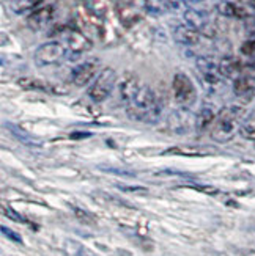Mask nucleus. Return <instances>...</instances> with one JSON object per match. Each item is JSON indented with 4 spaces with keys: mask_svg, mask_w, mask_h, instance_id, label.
I'll return each instance as SVG.
<instances>
[{
    "mask_svg": "<svg viewBox=\"0 0 255 256\" xmlns=\"http://www.w3.org/2000/svg\"><path fill=\"white\" fill-rule=\"evenodd\" d=\"M173 40L183 46H195L200 41V33L189 26H178L173 30Z\"/></svg>",
    "mask_w": 255,
    "mask_h": 256,
    "instance_id": "13",
    "label": "nucleus"
},
{
    "mask_svg": "<svg viewBox=\"0 0 255 256\" xmlns=\"http://www.w3.org/2000/svg\"><path fill=\"white\" fill-rule=\"evenodd\" d=\"M184 20H186V26H189L192 28H195L198 33H205L206 35V30L209 27V22L205 16V13H202V11H198V10H194V8H189V10H186L184 11V14H183Z\"/></svg>",
    "mask_w": 255,
    "mask_h": 256,
    "instance_id": "12",
    "label": "nucleus"
},
{
    "mask_svg": "<svg viewBox=\"0 0 255 256\" xmlns=\"http://www.w3.org/2000/svg\"><path fill=\"white\" fill-rule=\"evenodd\" d=\"M7 128H10V129H11V132H13V136H15L18 140H21L22 143H26V144H32V143H33L32 137L29 136V134H27L26 130L19 129V128H18V126H15V124H7Z\"/></svg>",
    "mask_w": 255,
    "mask_h": 256,
    "instance_id": "22",
    "label": "nucleus"
},
{
    "mask_svg": "<svg viewBox=\"0 0 255 256\" xmlns=\"http://www.w3.org/2000/svg\"><path fill=\"white\" fill-rule=\"evenodd\" d=\"M54 18V6L52 5H46V6H41L35 11H32L27 18V26L32 28V30H43L46 27L49 22L52 20Z\"/></svg>",
    "mask_w": 255,
    "mask_h": 256,
    "instance_id": "9",
    "label": "nucleus"
},
{
    "mask_svg": "<svg viewBox=\"0 0 255 256\" xmlns=\"http://www.w3.org/2000/svg\"><path fill=\"white\" fill-rule=\"evenodd\" d=\"M167 124H169V129L172 134L183 136V134L189 132L191 128L195 129V116H192L187 108H181L178 112H173L169 116Z\"/></svg>",
    "mask_w": 255,
    "mask_h": 256,
    "instance_id": "6",
    "label": "nucleus"
},
{
    "mask_svg": "<svg viewBox=\"0 0 255 256\" xmlns=\"http://www.w3.org/2000/svg\"><path fill=\"white\" fill-rule=\"evenodd\" d=\"M142 85H139V80L134 74L131 72H126L123 76V79H121L120 85H118V92H120V99L123 101L126 106L134 99L136 93L139 92V88Z\"/></svg>",
    "mask_w": 255,
    "mask_h": 256,
    "instance_id": "10",
    "label": "nucleus"
},
{
    "mask_svg": "<svg viewBox=\"0 0 255 256\" xmlns=\"http://www.w3.org/2000/svg\"><path fill=\"white\" fill-rule=\"evenodd\" d=\"M214 120H216V115L213 112V108L208 106H203L200 110H198V114L195 115V130L198 134L208 130L213 126Z\"/></svg>",
    "mask_w": 255,
    "mask_h": 256,
    "instance_id": "16",
    "label": "nucleus"
},
{
    "mask_svg": "<svg viewBox=\"0 0 255 256\" xmlns=\"http://www.w3.org/2000/svg\"><path fill=\"white\" fill-rule=\"evenodd\" d=\"M164 154H181V156H200L203 154L200 150H195L192 146H176V148H169L165 150Z\"/></svg>",
    "mask_w": 255,
    "mask_h": 256,
    "instance_id": "21",
    "label": "nucleus"
},
{
    "mask_svg": "<svg viewBox=\"0 0 255 256\" xmlns=\"http://www.w3.org/2000/svg\"><path fill=\"white\" fill-rule=\"evenodd\" d=\"M172 92H173L175 101L184 108H187L195 102V98H197L195 86L189 77L183 72L175 74L173 82H172Z\"/></svg>",
    "mask_w": 255,
    "mask_h": 256,
    "instance_id": "5",
    "label": "nucleus"
},
{
    "mask_svg": "<svg viewBox=\"0 0 255 256\" xmlns=\"http://www.w3.org/2000/svg\"><path fill=\"white\" fill-rule=\"evenodd\" d=\"M117 84V72L114 68H106L98 74V77L93 80L87 92V96L93 102H103L112 94Z\"/></svg>",
    "mask_w": 255,
    "mask_h": 256,
    "instance_id": "4",
    "label": "nucleus"
},
{
    "mask_svg": "<svg viewBox=\"0 0 255 256\" xmlns=\"http://www.w3.org/2000/svg\"><path fill=\"white\" fill-rule=\"evenodd\" d=\"M74 212H76V216L79 217V218L85 220L87 224H93V222H95V220H93V217H92V216H88V214L85 212V210H84V212H82L81 209H77V208H76V209H74Z\"/></svg>",
    "mask_w": 255,
    "mask_h": 256,
    "instance_id": "26",
    "label": "nucleus"
},
{
    "mask_svg": "<svg viewBox=\"0 0 255 256\" xmlns=\"http://www.w3.org/2000/svg\"><path fill=\"white\" fill-rule=\"evenodd\" d=\"M250 6H252V8L255 10V0H250Z\"/></svg>",
    "mask_w": 255,
    "mask_h": 256,
    "instance_id": "30",
    "label": "nucleus"
},
{
    "mask_svg": "<svg viewBox=\"0 0 255 256\" xmlns=\"http://www.w3.org/2000/svg\"><path fill=\"white\" fill-rule=\"evenodd\" d=\"M65 41H66V44H68V54H73V55H76V57H79V54H84V52L92 49V41L77 30L66 32Z\"/></svg>",
    "mask_w": 255,
    "mask_h": 256,
    "instance_id": "8",
    "label": "nucleus"
},
{
    "mask_svg": "<svg viewBox=\"0 0 255 256\" xmlns=\"http://www.w3.org/2000/svg\"><path fill=\"white\" fill-rule=\"evenodd\" d=\"M4 212H5V216L7 217H10V218H13V220H16V222H22V224H26V220L22 218L21 216H18L16 212L11 208H4Z\"/></svg>",
    "mask_w": 255,
    "mask_h": 256,
    "instance_id": "25",
    "label": "nucleus"
},
{
    "mask_svg": "<svg viewBox=\"0 0 255 256\" xmlns=\"http://www.w3.org/2000/svg\"><path fill=\"white\" fill-rule=\"evenodd\" d=\"M233 92L241 99H250L255 93V76H239L233 84Z\"/></svg>",
    "mask_w": 255,
    "mask_h": 256,
    "instance_id": "14",
    "label": "nucleus"
},
{
    "mask_svg": "<svg viewBox=\"0 0 255 256\" xmlns=\"http://www.w3.org/2000/svg\"><path fill=\"white\" fill-rule=\"evenodd\" d=\"M99 68V60H87L84 63H81L79 66H76L71 72V82L76 85V86H85L90 84L95 76H96V71Z\"/></svg>",
    "mask_w": 255,
    "mask_h": 256,
    "instance_id": "7",
    "label": "nucleus"
},
{
    "mask_svg": "<svg viewBox=\"0 0 255 256\" xmlns=\"http://www.w3.org/2000/svg\"><path fill=\"white\" fill-rule=\"evenodd\" d=\"M249 68L255 70V57H252V60L249 62Z\"/></svg>",
    "mask_w": 255,
    "mask_h": 256,
    "instance_id": "29",
    "label": "nucleus"
},
{
    "mask_svg": "<svg viewBox=\"0 0 255 256\" xmlns=\"http://www.w3.org/2000/svg\"><path fill=\"white\" fill-rule=\"evenodd\" d=\"M184 4H187V5H197V4H200V2H203V0H183Z\"/></svg>",
    "mask_w": 255,
    "mask_h": 256,
    "instance_id": "28",
    "label": "nucleus"
},
{
    "mask_svg": "<svg viewBox=\"0 0 255 256\" xmlns=\"http://www.w3.org/2000/svg\"><path fill=\"white\" fill-rule=\"evenodd\" d=\"M121 190L125 192H140V194H147V188L143 187H125V186H120Z\"/></svg>",
    "mask_w": 255,
    "mask_h": 256,
    "instance_id": "27",
    "label": "nucleus"
},
{
    "mask_svg": "<svg viewBox=\"0 0 255 256\" xmlns=\"http://www.w3.org/2000/svg\"><path fill=\"white\" fill-rule=\"evenodd\" d=\"M126 112L131 120L153 124L159 120L162 107L151 88L148 85H142L134 99L126 106Z\"/></svg>",
    "mask_w": 255,
    "mask_h": 256,
    "instance_id": "1",
    "label": "nucleus"
},
{
    "mask_svg": "<svg viewBox=\"0 0 255 256\" xmlns=\"http://www.w3.org/2000/svg\"><path fill=\"white\" fill-rule=\"evenodd\" d=\"M2 232H4V234H5L8 239H11V240H15V242H22L21 236H18L15 231H11V230L7 228V226H2Z\"/></svg>",
    "mask_w": 255,
    "mask_h": 256,
    "instance_id": "24",
    "label": "nucleus"
},
{
    "mask_svg": "<svg viewBox=\"0 0 255 256\" xmlns=\"http://www.w3.org/2000/svg\"><path fill=\"white\" fill-rule=\"evenodd\" d=\"M239 136L246 140L255 142V110L242 121L241 128H239Z\"/></svg>",
    "mask_w": 255,
    "mask_h": 256,
    "instance_id": "18",
    "label": "nucleus"
},
{
    "mask_svg": "<svg viewBox=\"0 0 255 256\" xmlns=\"http://www.w3.org/2000/svg\"><path fill=\"white\" fill-rule=\"evenodd\" d=\"M41 2L43 0H11L10 6L15 13L21 14V13H26V11H29V10L37 8Z\"/></svg>",
    "mask_w": 255,
    "mask_h": 256,
    "instance_id": "19",
    "label": "nucleus"
},
{
    "mask_svg": "<svg viewBox=\"0 0 255 256\" xmlns=\"http://www.w3.org/2000/svg\"><path fill=\"white\" fill-rule=\"evenodd\" d=\"M145 8L151 14H164L170 10V4L169 0H145Z\"/></svg>",
    "mask_w": 255,
    "mask_h": 256,
    "instance_id": "20",
    "label": "nucleus"
},
{
    "mask_svg": "<svg viewBox=\"0 0 255 256\" xmlns=\"http://www.w3.org/2000/svg\"><path fill=\"white\" fill-rule=\"evenodd\" d=\"M197 68L202 72L203 79L209 84H217L220 79V72H219V64H216L211 58L208 57H198L197 58Z\"/></svg>",
    "mask_w": 255,
    "mask_h": 256,
    "instance_id": "11",
    "label": "nucleus"
},
{
    "mask_svg": "<svg viewBox=\"0 0 255 256\" xmlns=\"http://www.w3.org/2000/svg\"><path fill=\"white\" fill-rule=\"evenodd\" d=\"M219 72L227 79H238L241 74V63L235 57H224L219 63Z\"/></svg>",
    "mask_w": 255,
    "mask_h": 256,
    "instance_id": "15",
    "label": "nucleus"
},
{
    "mask_svg": "<svg viewBox=\"0 0 255 256\" xmlns=\"http://www.w3.org/2000/svg\"><path fill=\"white\" fill-rule=\"evenodd\" d=\"M217 11L225 18H244V11L242 8H239L238 5L231 4V2H219L217 4Z\"/></svg>",
    "mask_w": 255,
    "mask_h": 256,
    "instance_id": "17",
    "label": "nucleus"
},
{
    "mask_svg": "<svg viewBox=\"0 0 255 256\" xmlns=\"http://www.w3.org/2000/svg\"><path fill=\"white\" fill-rule=\"evenodd\" d=\"M66 57H68V49H66L59 41H48L41 44L35 50L33 60L38 68H48V66L60 64Z\"/></svg>",
    "mask_w": 255,
    "mask_h": 256,
    "instance_id": "3",
    "label": "nucleus"
},
{
    "mask_svg": "<svg viewBox=\"0 0 255 256\" xmlns=\"http://www.w3.org/2000/svg\"><path fill=\"white\" fill-rule=\"evenodd\" d=\"M241 54L247 55V57H255V40H249L241 46Z\"/></svg>",
    "mask_w": 255,
    "mask_h": 256,
    "instance_id": "23",
    "label": "nucleus"
},
{
    "mask_svg": "<svg viewBox=\"0 0 255 256\" xmlns=\"http://www.w3.org/2000/svg\"><path fill=\"white\" fill-rule=\"evenodd\" d=\"M242 115H244V108L241 106H228L220 110L211 126V130H209L211 138L217 143H227L233 140L239 132Z\"/></svg>",
    "mask_w": 255,
    "mask_h": 256,
    "instance_id": "2",
    "label": "nucleus"
}]
</instances>
